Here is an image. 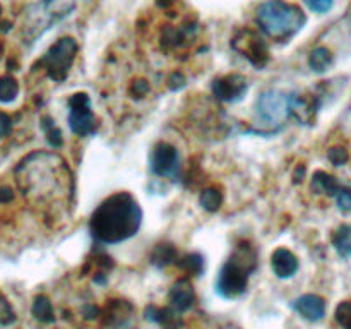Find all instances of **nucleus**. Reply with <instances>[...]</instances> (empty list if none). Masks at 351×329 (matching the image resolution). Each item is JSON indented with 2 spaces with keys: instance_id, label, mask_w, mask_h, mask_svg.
Segmentation results:
<instances>
[{
  "instance_id": "obj_1",
  "label": "nucleus",
  "mask_w": 351,
  "mask_h": 329,
  "mask_svg": "<svg viewBox=\"0 0 351 329\" xmlns=\"http://www.w3.org/2000/svg\"><path fill=\"white\" fill-rule=\"evenodd\" d=\"M17 187L23 195L36 204L64 201L74 192L71 170L58 154L34 151L17 163Z\"/></svg>"
},
{
  "instance_id": "obj_2",
  "label": "nucleus",
  "mask_w": 351,
  "mask_h": 329,
  "mask_svg": "<svg viewBox=\"0 0 351 329\" xmlns=\"http://www.w3.org/2000/svg\"><path fill=\"white\" fill-rule=\"evenodd\" d=\"M143 209L129 192H117L101 202L89 219L91 236L99 243H120L136 235Z\"/></svg>"
},
{
  "instance_id": "obj_3",
  "label": "nucleus",
  "mask_w": 351,
  "mask_h": 329,
  "mask_svg": "<svg viewBox=\"0 0 351 329\" xmlns=\"http://www.w3.org/2000/svg\"><path fill=\"white\" fill-rule=\"evenodd\" d=\"M257 269V252L249 242H240L230 259L219 269L216 278V291L223 298H239L247 291L249 276Z\"/></svg>"
},
{
  "instance_id": "obj_4",
  "label": "nucleus",
  "mask_w": 351,
  "mask_h": 329,
  "mask_svg": "<svg viewBox=\"0 0 351 329\" xmlns=\"http://www.w3.org/2000/svg\"><path fill=\"white\" fill-rule=\"evenodd\" d=\"M307 23L304 10L295 3L283 0H267L257 10V24L266 36L276 41H287Z\"/></svg>"
},
{
  "instance_id": "obj_5",
  "label": "nucleus",
  "mask_w": 351,
  "mask_h": 329,
  "mask_svg": "<svg viewBox=\"0 0 351 329\" xmlns=\"http://www.w3.org/2000/svg\"><path fill=\"white\" fill-rule=\"evenodd\" d=\"M75 9V0H41L31 7L24 21V36L33 43L51 24L65 19Z\"/></svg>"
},
{
  "instance_id": "obj_6",
  "label": "nucleus",
  "mask_w": 351,
  "mask_h": 329,
  "mask_svg": "<svg viewBox=\"0 0 351 329\" xmlns=\"http://www.w3.org/2000/svg\"><path fill=\"white\" fill-rule=\"evenodd\" d=\"M79 51V45L74 38H60L57 43L51 45L43 57L38 60V65L47 71V75L55 82H64L71 72L75 55Z\"/></svg>"
},
{
  "instance_id": "obj_7",
  "label": "nucleus",
  "mask_w": 351,
  "mask_h": 329,
  "mask_svg": "<svg viewBox=\"0 0 351 329\" xmlns=\"http://www.w3.org/2000/svg\"><path fill=\"white\" fill-rule=\"evenodd\" d=\"M256 113L257 119L264 125H283L285 120L290 115V99H288V95L278 91V89L264 91L256 101Z\"/></svg>"
},
{
  "instance_id": "obj_8",
  "label": "nucleus",
  "mask_w": 351,
  "mask_h": 329,
  "mask_svg": "<svg viewBox=\"0 0 351 329\" xmlns=\"http://www.w3.org/2000/svg\"><path fill=\"white\" fill-rule=\"evenodd\" d=\"M233 50L239 51L243 58L250 62L254 67L263 69L269 62V48L267 43L252 29H240L232 40Z\"/></svg>"
},
{
  "instance_id": "obj_9",
  "label": "nucleus",
  "mask_w": 351,
  "mask_h": 329,
  "mask_svg": "<svg viewBox=\"0 0 351 329\" xmlns=\"http://www.w3.org/2000/svg\"><path fill=\"white\" fill-rule=\"evenodd\" d=\"M69 125L77 136L84 137L95 134L96 119L91 110V99L86 93H75L69 98Z\"/></svg>"
},
{
  "instance_id": "obj_10",
  "label": "nucleus",
  "mask_w": 351,
  "mask_h": 329,
  "mask_svg": "<svg viewBox=\"0 0 351 329\" xmlns=\"http://www.w3.org/2000/svg\"><path fill=\"white\" fill-rule=\"evenodd\" d=\"M151 171L160 177H177L178 173V153L170 143H158L151 151Z\"/></svg>"
},
{
  "instance_id": "obj_11",
  "label": "nucleus",
  "mask_w": 351,
  "mask_h": 329,
  "mask_svg": "<svg viewBox=\"0 0 351 329\" xmlns=\"http://www.w3.org/2000/svg\"><path fill=\"white\" fill-rule=\"evenodd\" d=\"M247 89H249V82L242 74L223 75L213 82V95L219 101L225 103H239L245 96Z\"/></svg>"
},
{
  "instance_id": "obj_12",
  "label": "nucleus",
  "mask_w": 351,
  "mask_h": 329,
  "mask_svg": "<svg viewBox=\"0 0 351 329\" xmlns=\"http://www.w3.org/2000/svg\"><path fill=\"white\" fill-rule=\"evenodd\" d=\"M288 99H290V115H293L300 123L311 125L315 119V113L321 108L319 96L291 93V95H288Z\"/></svg>"
},
{
  "instance_id": "obj_13",
  "label": "nucleus",
  "mask_w": 351,
  "mask_h": 329,
  "mask_svg": "<svg viewBox=\"0 0 351 329\" xmlns=\"http://www.w3.org/2000/svg\"><path fill=\"white\" fill-rule=\"evenodd\" d=\"M168 300H170L171 308L177 310L178 314H180V312L191 310L195 304V291L191 281H189L187 278L178 280L177 283L171 287L170 293H168Z\"/></svg>"
},
{
  "instance_id": "obj_14",
  "label": "nucleus",
  "mask_w": 351,
  "mask_h": 329,
  "mask_svg": "<svg viewBox=\"0 0 351 329\" xmlns=\"http://www.w3.org/2000/svg\"><path fill=\"white\" fill-rule=\"evenodd\" d=\"M293 308L307 321H321L326 315V300L314 293L302 295L293 302Z\"/></svg>"
},
{
  "instance_id": "obj_15",
  "label": "nucleus",
  "mask_w": 351,
  "mask_h": 329,
  "mask_svg": "<svg viewBox=\"0 0 351 329\" xmlns=\"http://www.w3.org/2000/svg\"><path fill=\"white\" fill-rule=\"evenodd\" d=\"M298 259L291 250L285 249V247H280L273 252L271 256V267H273L274 274L281 280H287V278H291L298 271Z\"/></svg>"
},
{
  "instance_id": "obj_16",
  "label": "nucleus",
  "mask_w": 351,
  "mask_h": 329,
  "mask_svg": "<svg viewBox=\"0 0 351 329\" xmlns=\"http://www.w3.org/2000/svg\"><path fill=\"white\" fill-rule=\"evenodd\" d=\"M311 187L315 194H324V195H331V197H336V194H338V191L341 188V185H339L338 178L332 177L331 173L319 170L315 171L314 177H312Z\"/></svg>"
},
{
  "instance_id": "obj_17",
  "label": "nucleus",
  "mask_w": 351,
  "mask_h": 329,
  "mask_svg": "<svg viewBox=\"0 0 351 329\" xmlns=\"http://www.w3.org/2000/svg\"><path fill=\"white\" fill-rule=\"evenodd\" d=\"M332 60H335L332 51L326 47L314 48V50L311 51V55H308V65H311L312 71L317 72V74H322V72L328 71L332 65Z\"/></svg>"
},
{
  "instance_id": "obj_18",
  "label": "nucleus",
  "mask_w": 351,
  "mask_h": 329,
  "mask_svg": "<svg viewBox=\"0 0 351 329\" xmlns=\"http://www.w3.org/2000/svg\"><path fill=\"white\" fill-rule=\"evenodd\" d=\"M34 319L43 324H51L55 321V312L53 305H51L50 298L45 297V295H38L33 302V307H31Z\"/></svg>"
},
{
  "instance_id": "obj_19",
  "label": "nucleus",
  "mask_w": 351,
  "mask_h": 329,
  "mask_svg": "<svg viewBox=\"0 0 351 329\" xmlns=\"http://www.w3.org/2000/svg\"><path fill=\"white\" fill-rule=\"evenodd\" d=\"M178 254L171 243H160V245L154 247L153 254H151V263L158 267L168 266L171 263H177Z\"/></svg>"
},
{
  "instance_id": "obj_20",
  "label": "nucleus",
  "mask_w": 351,
  "mask_h": 329,
  "mask_svg": "<svg viewBox=\"0 0 351 329\" xmlns=\"http://www.w3.org/2000/svg\"><path fill=\"white\" fill-rule=\"evenodd\" d=\"M332 245L341 257H351V225H341L332 235Z\"/></svg>"
},
{
  "instance_id": "obj_21",
  "label": "nucleus",
  "mask_w": 351,
  "mask_h": 329,
  "mask_svg": "<svg viewBox=\"0 0 351 329\" xmlns=\"http://www.w3.org/2000/svg\"><path fill=\"white\" fill-rule=\"evenodd\" d=\"M175 264H177L182 271H185V273L189 274H194V276H199V274L204 271V259H202L201 254L195 252L180 257V259H177Z\"/></svg>"
},
{
  "instance_id": "obj_22",
  "label": "nucleus",
  "mask_w": 351,
  "mask_h": 329,
  "mask_svg": "<svg viewBox=\"0 0 351 329\" xmlns=\"http://www.w3.org/2000/svg\"><path fill=\"white\" fill-rule=\"evenodd\" d=\"M202 208L209 212H215L221 208L223 204V192L216 187H208L201 192V197H199Z\"/></svg>"
},
{
  "instance_id": "obj_23",
  "label": "nucleus",
  "mask_w": 351,
  "mask_h": 329,
  "mask_svg": "<svg viewBox=\"0 0 351 329\" xmlns=\"http://www.w3.org/2000/svg\"><path fill=\"white\" fill-rule=\"evenodd\" d=\"M41 127L45 130V136H47V141L50 143V146L53 147H62L64 146V136H62V130L58 129L55 120L51 117H43L41 119Z\"/></svg>"
},
{
  "instance_id": "obj_24",
  "label": "nucleus",
  "mask_w": 351,
  "mask_h": 329,
  "mask_svg": "<svg viewBox=\"0 0 351 329\" xmlns=\"http://www.w3.org/2000/svg\"><path fill=\"white\" fill-rule=\"evenodd\" d=\"M19 95V82L12 75L0 77V103H10Z\"/></svg>"
},
{
  "instance_id": "obj_25",
  "label": "nucleus",
  "mask_w": 351,
  "mask_h": 329,
  "mask_svg": "<svg viewBox=\"0 0 351 329\" xmlns=\"http://www.w3.org/2000/svg\"><path fill=\"white\" fill-rule=\"evenodd\" d=\"M14 321H16V312L5 295L0 291V326H10Z\"/></svg>"
},
{
  "instance_id": "obj_26",
  "label": "nucleus",
  "mask_w": 351,
  "mask_h": 329,
  "mask_svg": "<svg viewBox=\"0 0 351 329\" xmlns=\"http://www.w3.org/2000/svg\"><path fill=\"white\" fill-rule=\"evenodd\" d=\"M328 158L335 167H343L345 163H348L350 154L345 147H331L328 151Z\"/></svg>"
},
{
  "instance_id": "obj_27",
  "label": "nucleus",
  "mask_w": 351,
  "mask_h": 329,
  "mask_svg": "<svg viewBox=\"0 0 351 329\" xmlns=\"http://www.w3.org/2000/svg\"><path fill=\"white\" fill-rule=\"evenodd\" d=\"M336 202H338V208L341 209L343 212L351 211V188L341 187L336 194Z\"/></svg>"
},
{
  "instance_id": "obj_28",
  "label": "nucleus",
  "mask_w": 351,
  "mask_h": 329,
  "mask_svg": "<svg viewBox=\"0 0 351 329\" xmlns=\"http://www.w3.org/2000/svg\"><path fill=\"white\" fill-rule=\"evenodd\" d=\"M187 84V79L182 72H171L167 79V86L171 89V91H180L184 86Z\"/></svg>"
},
{
  "instance_id": "obj_29",
  "label": "nucleus",
  "mask_w": 351,
  "mask_h": 329,
  "mask_svg": "<svg viewBox=\"0 0 351 329\" xmlns=\"http://www.w3.org/2000/svg\"><path fill=\"white\" fill-rule=\"evenodd\" d=\"M147 93H149V82L144 81V79H136V81H132V84H130V95H132L134 98H143Z\"/></svg>"
},
{
  "instance_id": "obj_30",
  "label": "nucleus",
  "mask_w": 351,
  "mask_h": 329,
  "mask_svg": "<svg viewBox=\"0 0 351 329\" xmlns=\"http://www.w3.org/2000/svg\"><path fill=\"white\" fill-rule=\"evenodd\" d=\"M351 319V302H341L336 308V321L339 322L341 326L348 324V321Z\"/></svg>"
},
{
  "instance_id": "obj_31",
  "label": "nucleus",
  "mask_w": 351,
  "mask_h": 329,
  "mask_svg": "<svg viewBox=\"0 0 351 329\" xmlns=\"http://www.w3.org/2000/svg\"><path fill=\"white\" fill-rule=\"evenodd\" d=\"M311 10L317 14H326L332 9V0H305Z\"/></svg>"
},
{
  "instance_id": "obj_32",
  "label": "nucleus",
  "mask_w": 351,
  "mask_h": 329,
  "mask_svg": "<svg viewBox=\"0 0 351 329\" xmlns=\"http://www.w3.org/2000/svg\"><path fill=\"white\" fill-rule=\"evenodd\" d=\"M12 130V119L5 112H0V139L7 137Z\"/></svg>"
},
{
  "instance_id": "obj_33",
  "label": "nucleus",
  "mask_w": 351,
  "mask_h": 329,
  "mask_svg": "<svg viewBox=\"0 0 351 329\" xmlns=\"http://www.w3.org/2000/svg\"><path fill=\"white\" fill-rule=\"evenodd\" d=\"M99 315V308L95 307V305H88V307H84V317L86 319H95Z\"/></svg>"
},
{
  "instance_id": "obj_34",
  "label": "nucleus",
  "mask_w": 351,
  "mask_h": 329,
  "mask_svg": "<svg viewBox=\"0 0 351 329\" xmlns=\"http://www.w3.org/2000/svg\"><path fill=\"white\" fill-rule=\"evenodd\" d=\"M14 199V194L10 188H0V202H10Z\"/></svg>"
},
{
  "instance_id": "obj_35",
  "label": "nucleus",
  "mask_w": 351,
  "mask_h": 329,
  "mask_svg": "<svg viewBox=\"0 0 351 329\" xmlns=\"http://www.w3.org/2000/svg\"><path fill=\"white\" fill-rule=\"evenodd\" d=\"M304 177H305V167H304V164H300V167H297V170H295L293 182H295V184H298V182L304 180Z\"/></svg>"
},
{
  "instance_id": "obj_36",
  "label": "nucleus",
  "mask_w": 351,
  "mask_h": 329,
  "mask_svg": "<svg viewBox=\"0 0 351 329\" xmlns=\"http://www.w3.org/2000/svg\"><path fill=\"white\" fill-rule=\"evenodd\" d=\"M175 0H158V5L160 7H168V5H171V3H173Z\"/></svg>"
},
{
  "instance_id": "obj_37",
  "label": "nucleus",
  "mask_w": 351,
  "mask_h": 329,
  "mask_svg": "<svg viewBox=\"0 0 351 329\" xmlns=\"http://www.w3.org/2000/svg\"><path fill=\"white\" fill-rule=\"evenodd\" d=\"M345 329H351V319H350V321H348V324L345 326Z\"/></svg>"
},
{
  "instance_id": "obj_38",
  "label": "nucleus",
  "mask_w": 351,
  "mask_h": 329,
  "mask_svg": "<svg viewBox=\"0 0 351 329\" xmlns=\"http://www.w3.org/2000/svg\"><path fill=\"white\" fill-rule=\"evenodd\" d=\"M0 51H2V43H0Z\"/></svg>"
},
{
  "instance_id": "obj_39",
  "label": "nucleus",
  "mask_w": 351,
  "mask_h": 329,
  "mask_svg": "<svg viewBox=\"0 0 351 329\" xmlns=\"http://www.w3.org/2000/svg\"><path fill=\"white\" fill-rule=\"evenodd\" d=\"M0 14H2V7H0Z\"/></svg>"
}]
</instances>
